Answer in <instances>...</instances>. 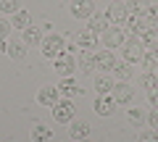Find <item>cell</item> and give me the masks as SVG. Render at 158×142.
Here are the masks:
<instances>
[{
    "label": "cell",
    "instance_id": "19",
    "mask_svg": "<svg viewBox=\"0 0 158 142\" xmlns=\"http://www.w3.org/2000/svg\"><path fill=\"white\" fill-rule=\"evenodd\" d=\"M42 40H45V37H42V29H37V26L24 29V42H27V45H40Z\"/></svg>",
    "mask_w": 158,
    "mask_h": 142
},
{
    "label": "cell",
    "instance_id": "5",
    "mask_svg": "<svg viewBox=\"0 0 158 142\" xmlns=\"http://www.w3.org/2000/svg\"><path fill=\"white\" fill-rule=\"evenodd\" d=\"M124 29H118V26H108L106 32H103V45L106 47H118V45H124Z\"/></svg>",
    "mask_w": 158,
    "mask_h": 142
},
{
    "label": "cell",
    "instance_id": "2",
    "mask_svg": "<svg viewBox=\"0 0 158 142\" xmlns=\"http://www.w3.org/2000/svg\"><path fill=\"white\" fill-rule=\"evenodd\" d=\"M145 45H142V40H137V37H135V40H127L124 42V58H127V61H129V63H135V61H142V58H145Z\"/></svg>",
    "mask_w": 158,
    "mask_h": 142
},
{
    "label": "cell",
    "instance_id": "1",
    "mask_svg": "<svg viewBox=\"0 0 158 142\" xmlns=\"http://www.w3.org/2000/svg\"><path fill=\"white\" fill-rule=\"evenodd\" d=\"M53 119L58 124H71L74 121V103L71 100H58L53 105Z\"/></svg>",
    "mask_w": 158,
    "mask_h": 142
},
{
    "label": "cell",
    "instance_id": "31",
    "mask_svg": "<svg viewBox=\"0 0 158 142\" xmlns=\"http://www.w3.org/2000/svg\"><path fill=\"white\" fill-rule=\"evenodd\" d=\"M148 97H150V105H153V108H158V87L148 92Z\"/></svg>",
    "mask_w": 158,
    "mask_h": 142
},
{
    "label": "cell",
    "instance_id": "12",
    "mask_svg": "<svg viewBox=\"0 0 158 142\" xmlns=\"http://www.w3.org/2000/svg\"><path fill=\"white\" fill-rule=\"evenodd\" d=\"M95 66L100 68V71H113L116 68V55H113L111 50H103L95 55Z\"/></svg>",
    "mask_w": 158,
    "mask_h": 142
},
{
    "label": "cell",
    "instance_id": "9",
    "mask_svg": "<svg viewBox=\"0 0 158 142\" xmlns=\"http://www.w3.org/2000/svg\"><path fill=\"white\" fill-rule=\"evenodd\" d=\"M58 97H61L58 87H42V90L37 92V103H40V105H48V108H53V105H56Z\"/></svg>",
    "mask_w": 158,
    "mask_h": 142
},
{
    "label": "cell",
    "instance_id": "11",
    "mask_svg": "<svg viewBox=\"0 0 158 142\" xmlns=\"http://www.w3.org/2000/svg\"><path fill=\"white\" fill-rule=\"evenodd\" d=\"M113 111H116V100H113L111 95H98V100H95V113L111 116Z\"/></svg>",
    "mask_w": 158,
    "mask_h": 142
},
{
    "label": "cell",
    "instance_id": "20",
    "mask_svg": "<svg viewBox=\"0 0 158 142\" xmlns=\"http://www.w3.org/2000/svg\"><path fill=\"white\" fill-rule=\"evenodd\" d=\"M58 92H61L63 97H74L79 92V87H77V82L74 79H69V76H63V82L58 84Z\"/></svg>",
    "mask_w": 158,
    "mask_h": 142
},
{
    "label": "cell",
    "instance_id": "27",
    "mask_svg": "<svg viewBox=\"0 0 158 142\" xmlns=\"http://www.w3.org/2000/svg\"><path fill=\"white\" fill-rule=\"evenodd\" d=\"M0 11L16 13V11H21V8H19V0H0Z\"/></svg>",
    "mask_w": 158,
    "mask_h": 142
},
{
    "label": "cell",
    "instance_id": "10",
    "mask_svg": "<svg viewBox=\"0 0 158 142\" xmlns=\"http://www.w3.org/2000/svg\"><path fill=\"white\" fill-rule=\"evenodd\" d=\"M74 42H77L82 50H92V47H95V42H98V34L90 32V29H82V32L74 34Z\"/></svg>",
    "mask_w": 158,
    "mask_h": 142
},
{
    "label": "cell",
    "instance_id": "14",
    "mask_svg": "<svg viewBox=\"0 0 158 142\" xmlns=\"http://www.w3.org/2000/svg\"><path fill=\"white\" fill-rule=\"evenodd\" d=\"M113 87H116V82H113L108 74L95 76V92H98V95H111V92H113Z\"/></svg>",
    "mask_w": 158,
    "mask_h": 142
},
{
    "label": "cell",
    "instance_id": "6",
    "mask_svg": "<svg viewBox=\"0 0 158 142\" xmlns=\"http://www.w3.org/2000/svg\"><path fill=\"white\" fill-rule=\"evenodd\" d=\"M71 13L74 18H90L95 13V3L92 0H71Z\"/></svg>",
    "mask_w": 158,
    "mask_h": 142
},
{
    "label": "cell",
    "instance_id": "4",
    "mask_svg": "<svg viewBox=\"0 0 158 142\" xmlns=\"http://www.w3.org/2000/svg\"><path fill=\"white\" fill-rule=\"evenodd\" d=\"M40 45H42V53H45L48 58H58V55L63 53V40L58 37V34H50V37H45Z\"/></svg>",
    "mask_w": 158,
    "mask_h": 142
},
{
    "label": "cell",
    "instance_id": "13",
    "mask_svg": "<svg viewBox=\"0 0 158 142\" xmlns=\"http://www.w3.org/2000/svg\"><path fill=\"white\" fill-rule=\"evenodd\" d=\"M132 95H135V90H132L127 82L116 84V87H113V92H111V97L116 100V105H118V103H129V100H132Z\"/></svg>",
    "mask_w": 158,
    "mask_h": 142
},
{
    "label": "cell",
    "instance_id": "21",
    "mask_svg": "<svg viewBox=\"0 0 158 142\" xmlns=\"http://www.w3.org/2000/svg\"><path fill=\"white\" fill-rule=\"evenodd\" d=\"M11 24H13V29H27V26H32V24H29V13H27V11H16V13H13V18H11Z\"/></svg>",
    "mask_w": 158,
    "mask_h": 142
},
{
    "label": "cell",
    "instance_id": "26",
    "mask_svg": "<svg viewBox=\"0 0 158 142\" xmlns=\"http://www.w3.org/2000/svg\"><path fill=\"white\" fill-rule=\"evenodd\" d=\"M127 116H129V121H132V124H137V126L145 121V111H142V108H129V111H127Z\"/></svg>",
    "mask_w": 158,
    "mask_h": 142
},
{
    "label": "cell",
    "instance_id": "32",
    "mask_svg": "<svg viewBox=\"0 0 158 142\" xmlns=\"http://www.w3.org/2000/svg\"><path fill=\"white\" fill-rule=\"evenodd\" d=\"M150 124H153V126H156V129H158V108H156V111H153V113H150Z\"/></svg>",
    "mask_w": 158,
    "mask_h": 142
},
{
    "label": "cell",
    "instance_id": "25",
    "mask_svg": "<svg viewBox=\"0 0 158 142\" xmlns=\"http://www.w3.org/2000/svg\"><path fill=\"white\" fill-rule=\"evenodd\" d=\"M79 66H82V68H92V66H95V55H92V50H82V53H79Z\"/></svg>",
    "mask_w": 158,
    "mask_h": 142
},
{
    "label": "cell",
    "instance_id": "15",
    "mask_svg": "<svg viewBox=\"0 0 158 142\" xmlns=\"http://www.w3.org/2000/svg\"><path fill=\"white\" fill-rule=\"evenodd\" d=\"M69 134H71L77 142H79V140H87V134H90V124H87V121H71Z\"/></svg>",
    "mask_w": 158,
    "mask_h": 142
},
{
    "label": "cell",
    "instance_id": "28",
    "mask_svg": "<svg viewBox=\"0 0 158 142\" xmlns=\"http://www.w3.org/2000/svg\"><path fill=\"white\" fill-rule=\"evenodd\" d=\"M113 71H116L118 79H129V76H132V68L127 66V63H116V68H113Z\"/></svg>",
    "mask_w": 158,
    "mask_h": 142
},
{
    "label": "cell",
    "instance_id": "8",
    "mask_svg": "<svg viewBox=\"0 0 158 142\" xmlns=\"http://www.w3.org/2000/svg\"><path fill=\"white\" fill-rule=\"evenodd\" d=\"M0 50L6 53V55H11V58H24V55H27V42H16V40H3Z\"/></svg>",
    "mask_w": 158,
    "mask_h": 142
},
{
    "label": "cell",
    "instance_id": "17",
    "mask_svg": "<svg viewBox=\"0 0 158 142\" xmlns=\"http://www.w3.org/2000/svg\"><path fill=\"white\" fill-rule=\"evenodd\" d=\"M140 40H142V45H145V50H158V26H150Z\"/></svg>",
    "mask_w": 158,
    "mask_h": 142
},
{
    "label": "cell",
    "instance_id": "24",
    "mask_svg": "<svg viewBox=\"0 0 158 142\" xmlns=\"http://www.w3.org/2000/svg\"><path fill=\"white\" fill-rule=\"evenodd\" d=\"M127 11H132V13H148L150 6H148V0H129V3H127Z\"/></svg>",
    "mask_w": 158,
    "mask_h": 142
},
{
    "label": "cell",
    "instance_id": "30",
    "mask_svg": "<svg viewBox=\"0 0 158 142\" xmlns=\"http://www.w3.org/2000/svg\"><path fill=\"white\" fill-rule=\"evenodd\" d=\"M137 142H158V132H140L137 134Z\"/></svg>",
    "mask_w": 158,
    "mask_h": 142
},
{
    "label": "cell",
    "instance_id": "23",
    "mask_svg": "<svg viewBox=\"0 0 158 142\" xmlns=\"http://www.w3.org/2000/svg\"><path fill=\"white\" fill-rule=\"evenodd\" d=\"M140 84L145 87V90H156V87H158V74H156V71H145L142 79H140Z\"/></svg>",
    "mask_w": 158,
    "mask_h": 142
},
{
    "label": "cell",
    "instance_id": "34",
    "mask_svg": "<svg viewBox=\"0 0 158 142\" xmlns=\"http://www.w3.org/2000/svg\"><path fill=\"white\" fill-rule=\"evenodd\" d=\"M79 142H90V140H79Z\"/></svg>",
    "mask_w": 158,
    "mask_h": 142
},
{
    "label": "cell",
    "instance_id": "3",
    "mask_svg": "<svg viewBox=\"0 0 158 142\" xmlns=\"http://www.w3.org/2000/svg\"><path fill=\"white\" fill-rule=\"evenodd\" d=\"M53 66H56V71L61 76H71L74 74V66H77V61H74L71 53H61L58 58H53Z\"/></svg>",
    "mask_w": 158,
    "mask_h": 142
},
{
    "label": "cell",
    "instance_id": "7",
    "mask_svg": "<svg viewBox=\"0 0 158 142\" xmlns=\"http://www.w3.org/2000/svg\"><path fill=\"white\" fill-rule=\"evenodd\" d=\"M106 16H108V21H113V24H124L127 18H129V11H127L124 3H111L108 11H106Z\"/></svg>",
    "mask_w": 158,
    "mask_h": 142
},
{
    "label": "cell",
    "instance_id": "22",
    "mask_svg": "<svg viewBox=\"0 0 158 142\" xmlns=\"http://www.w3.org/2000/svg\"><path fill=\"white\" fill-rule=\"evenodd\" d=\"M142 66L148 71H158V50H148L145 58H142Z\"/></svg>",
    "mask_w": 158,
    "mask_h": 142
},
{
    "label": "cell",
    "instance_id": "33",
    "mask_svg": "<svg viewBox=\"0 0 158 142\" xmlns=\"http://www.w3.org/2000/svg\"><path fill=\"white\" fill-rule=\"evenodd\" d=\"M150 18H153V24L158 26V8H150Z\"/></svg>",
    "mask_w": 158,
    "mask_h": 142
},
{
    "label": "cell",
    "instance_id": "29",
    "mask_svg": "<svg viewBox=\"0 0 158 142\" xmlns=\"http://www.w3.org/2000/svg\"><path fill=\"white\" fill-rule=\"evenodd\" d=\"M11 29H13V24H11V21H3V18H0V42L11 37Z\"/></svg>",
    "mask_w": 158,
    "mask_h": 142
},
{
    "label": "cell",
    "instance_id": "35",
    "mask_svg": "<svg viewBox=\"0 0 158 142\" xmlns=\"http://www.w3.org/2000/svg\"><path fill=\"white\" fill-rule=\"evenodd\" d=\"M156 74H158V71H156Z\"/></svg>",
    "mask_w": 158,
    "mask_h": 142
},
{
    "label": "cell",
    "instance_id": "18",
    "mask_svg": "<svg viewBox=\"0 0 158 142\" xmlns=\"http://www.w3.org/2000/svg\"><path fill=\"white\" fill-rule=\"evenodd\" d=\"M29 137H32V142H48L53 137V132L48 126H42V124H34L32 132H29Z\"/></svg>",
    "mask_w": 158,
    "mask_h": 142
},
{
    "label": "cell",
    "instance_id": "16",
    "mask_svg": "<svg viewBox=\"0 0 158 142\" xmlns=\"http://www.w3.org/2000/svg\"><path fill=\"white\" fill-rule=\"evenodd\" d=\"M108 24H111V21H108V16H98V13H92V16L87 18V29L95 32V34H98V32H106Z\"/></svg>",
    "mask_w": 158,
    "mask_h": 142
}]
</instances>
